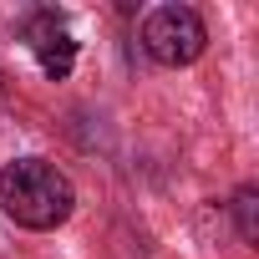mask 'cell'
Masks as SVG:
<instances>
[{
	"label": "cell",
	"instance_id": "6da1fadb",
	"mask_svg": "<svg viewBox=\"0 0 259 259\" xmlns=\"http://www.w3.org/2000/svg\"><path fill=\"white\" fill-rule=\"evenodd\" d=\"M0 203L21 229H56L71 219V178L46 158H16L0 173Z\"/></svg>",
	"mask_w": 259,
	"mask_h": 259
},
{
	"label": "cell",
	"instance_id": "7a4b0ae2",
	"mask_svg": "<svg viewBox=\"0 0 259 259\" xmlns=\"http://www.w3.org/2000/svg\"><path fill=\"white\" fill-rule=\"evenodd\" d=\"M203 46H208V26L188 6H158L143 21V51L158 66H188L203 56Z\"/></svg>",
	"mask_w": 259,
	"mask_h": 259
},
{
	"label": "cell",
	"instance_id": "3957f363",
	"mask_svg": "<svg viewBox=\"0 0 259 259\" xmlns=\"http://www.w3.org/2000/svg\"><path fill=\"white\" fill-rule=\"evenodd\" d=\"M26 41H31V51H36V61H41V71H46L51 81H66V76H71V66H76V41H71V31H66V21H61L56 11L36 16V21L26 26Z\"/></svg>",
	"mask_w": 259,
	"mask_h": 259
},
{
	"label": "cell",
	"instance_id": "277c9868",
	"mask_svg": "<svg viewBox=\"0 0 259 259\" xmlns=\"http://www.w3.org/2000/svg\"><path fill=\"white\" fill-rule=\"evenodd\" d=\"M234 224H239V239L244 244H259V188H239L234 193Z\"/></svg>",
	"mask_w": 259,
	"mask_h": 259
},
{
	"label": "cell",
	"instance_id": "5b68a950",
	"mask_svg": "<svg viewBox=\"0 0 259 259\" xmlns=\"http://www.w3.org/2000/svg\"><path fill=\"white\" fill-rule=\"evenodd\" d=\"M0 107H6V71H0Z\"/></svg>",
	"mask_w": 259,
	"mask_h": 259
}]
</instances>
